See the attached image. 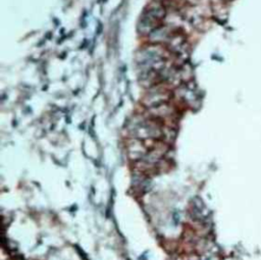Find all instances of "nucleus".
<instances>
[{"label":"nucleus","instance_id":"1","mask_svg":"<svg viewBox=\"0 0 261 260\" xmlns=\"http://www.w3.org/2000/svg\"><path fill=\"white\" fill-rule=\"evenodd\" d=\"M171 98V92L160 85H155L149 88L147 94L143 99V103L146 107L155 108L162 104L167 103Z\"/></svg>","mask_w":261,"mask_h":260},{"label":"nucleus","instance_id":"4","mask_svg":"<svg viewBox=\"0 0 261 260\" xmlns=\"http://www.w3.org/2000/svg\"><path fill=\"white\" fill-rule=\"evenodd\" d=\"M173 31V29L166 24H160L148 36V38L153 44H166L168 39L171 37Z\"/></svg>","mask_w":261,"mask_h":260},{"label":"nucleus","instance_id":"3","mask_svg":"<svg viewBox=\"0 0 261 260\" xmlns=\"http://www.w3.org/2000/svg\"><path fill=\"white\" fill-rule=\"evenodd\" d=\"M160 24H161L160 21H158L153 16H151L150 14L144 11V13L141 15L138 21V32L141 35L149 36Z\"/></svg>","mask_w":261,"mask_h":260},{"label":"nucleus","instance_id":"2","mask_svg":"<svg viewBox=\"0 0 261 260\" xmlns=\"http://www.w3.org/2000/svg\"><path fill=\"white\" fill-rule=\"evenodd\" d=\"M165 45L169 52L173 53L178 57H182L188 54L189 44L187 38L182 33H179V31L177 30L173 31L171 37L168 39Z\"/></svg>","mask_w":261,"mask_h":260}]
</instances>
